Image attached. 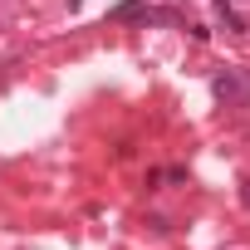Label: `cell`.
Listing matches in <instances>:
<instances>
[{"label":"cell","mask_w":250,"mask_h":250,"mask_svg":"<svg viewBox=\"0 0 250 250\" xmlns=\"http://www.w3.org/2000/svg\"><path fill=\"white\" fill-rule=\"evenodd\" d=\"M216 93H221L226 103H245V98H250V88H240V79H235L230 69H226V74H216Z\"/></svg>","instance_id":"obj_2"},{"label":"cell","mask_w":250,"mask_h":250,"mask_svg":"<svg viewBox=\"0 0 250 250\" xmlns=\"http://www.w3.org/2000/svg\"><path fill=\"white\" fill-rule=\"evenodd\" d=\"M240 201H245V206H250V182H245V191H240Z\"/></svg>","instance_id":"obj_3"},{"label":"cell","mask_w":250,"mask_h":250,"mask_svg":"<svg viewBox=\"0 0 250 250\" xmlns=\"http://www.w3.org/2000/svg\"><path fill=\"white\" fill-rule=\"evenodd\" d=\"M113 20H143V25H177L172 10H157V5H143V0H123L113 10Z\"/></svg>","instance_id":"obj_1"}]
</instances>
